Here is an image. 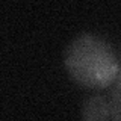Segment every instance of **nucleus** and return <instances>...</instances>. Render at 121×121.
<instances>
[{
    "label": "nucleus",
    "mask_w": 121,
    "mask_h": 121,
    "mask_svg": "<svg viewBox=\"0 0 121 121\" xmlns=\"http://www.w3.org/2000/svg\"><path fill=\"white\" fill-rule=\"evenodd\" d=\"M64 67L71 80L86 89L109 88L121 70L113 47L94 33H80L68 43Z\"/></svg>",
    "instance_id": "obj_1"
},
{
    "label": "nucleus",
    "mask_w": 121,
    "mask_h": 121,
    "mask_svg": "<svg viewBox=\"0 0 121 121\" xmlns=\"http://www.w3.org/2000/svg\"><path fill=\"white\" fill-rule=\"evenodd\" d=\"M83 121H108L111 118L109 100L104 95H89L82 103Z\"/></svg>",
    "instance_id": "obj_2"
},
{
    "label": "nucleus",
    "mask_w": 121,
    "mask_h": 121,
    "mask_svg": "<svg viewBox=\"0 0 121 121\" xmlns=\"http://www.w3.org/2000/svg\"><path fill=\"white\" fill-rule=\"evenodd\" d=\"M109 88H111V91H109L108 100H109V109H111V120L121 121V70Z\"/></svg>",
    "instance_id": "obj_3"
}]
</instances>
